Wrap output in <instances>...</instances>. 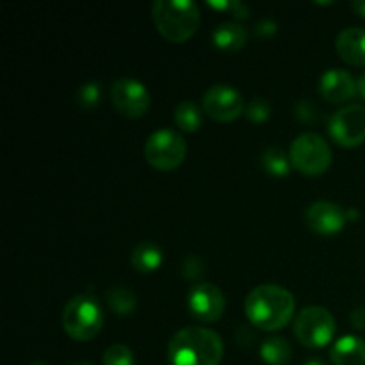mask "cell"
Wrapping results in <instances>:
<instances>
[{
    "label": "cell",
    "mask_w": 365,
    "mask_h": 365,
    "mask_svg": "<svg viewBox=\"0 0 365 365\" xmlns=\"http://www.w3.org/2000/svg\"><path fill=\"white\" fill-rule=\"evenodd\" d=\"M294 310V296L274 284L259 285L246 296L245 302V312L250 323L266 331L282 330L291 323Z\"/></svg>",
    "instance_id": "obj_1"
},
{
    "label": "cell",
    "mask_w": 365,
    "mask_h": 365,
    "mask_svg": "<svg viewBox=\"0 0 365 365\" xmlns=\"http://www.w3.org/2000/svg\"><path fill=\"white\" fill-rule=\"evenodd\" d=\"M225 346L220 335L209 328H182L171 337L168 359L171 365H220Z\"/></svg>",
    "instance_id": "obj_2"
},
{
    "label": "cell",
    "mask_w": 365,
    "mask_h": 365,
    "mask_svg": "<svg viewBox=\"0 0 365 365\" xmlns=\"http://www.w3.org/2000/svg\"><path fill=\"white\" fill-rule=\"evenodd\" d=\"M152 18L157 31L171 43L191 38L200 27V7L191 0H157L152 6Z\"/></svg>",
    "instance_id": "obj_3"
},
{
    "label": "cell",
    "mask_w": 365,
    "mask_h": 365,
    "mask_svg": "<svg viewBox=\"0 0 365 365\" xmlns=\"http://www.w3.org/2000/svg\"><path fill=\"white\" fill-rule=\"evenodd\" d=\"M103 312L91 296H75L63 310V328L73 341H93L102 331Z\"/></svg>",
    "instance_id": "obj_4"
},
{
    "label": "cell",
    "mask_w": 365,
    "mask_h": 365,
    "mask_svg": "<svg viewBox=\"0 0 365 365\" xmlns=\"http://www.w3.org/2000/svg\"><path fill=\"white\" fill-rule=\"evenodd\" d=\"M291 164L305 175H321L330 168L331 148L323 135L305 132L292 141L289 150Z\"/></svg>",
    "instance_id": "obj_5"
},
{
    "label": "cell",
    "mask_w": 365,
    "mask_h": 365,
    "mask_svg": "<svg viewBox=\"0 0 365 365\" xmlns=\"http://www.w3.org/2000/svg\"><path fill=\"white\" fill-rule=\"evenodd\" d=\"M187 153L182 134L171 128H159L145 143V159L150 166L160 171H171L180 166Z\"/></svg>",
    "instance_id": "obj_6"
},
{
    "label": "cell",
    "mask_w": 365,
    "mask_h": 365,
    "mask_svg": "<svg viewBox=\"0 0 365 365\" xmlns=\"http://www.w3.org/2000/svg\"><path fill=\"white\" fill-rule=\"evenodd\" d=\"M334 316L324 307H305L294 319L296 339L307 348H324L335 335Z\"/></svg>",
    "instance_id": "obj_7"
},
{
    "label": "cell",
    "mask_w": 365,
    "mask_h": 365,
    "mask_svg": "<svg viewBox=\"0 0 365 365\" xmlns=\"http://www.w3.org/2000/svg\"><path fill=\"white\" fill-rule=\"evenodd\" d=\"M110 102L120 114L127 118H141L148 113L150 93L143 82L132 77H121L110 84Z\"/></svg>",
    "instance_id": "obj_8"
},
{
    "label": "cell",
    "mask_w": 365,
    "mask_h": 365,
    "mask_svg": "<svg viewBox=\"0 0 365 365\" xmlns=\"http://www.w3.org/2000/svg\"><path fill=\"white\" fill-rule=\"evenodd\" d=\"M328 130L335 143L346 148L362 145L365 141V107L351 103L331 114Z\"/></svg>",
    "instance_id": "obj_9"
},
{
    "label": "cell",
    "mask_w": 365,
    "mask_h": 365,
    "mask_svg": "<svg viewBox=\"0 0 365 365\" xmlns=\"http://www.w3.org/2000/svg\"><path fill=\"white\" fill-rule=\"evenodd\" d=\"M202 109L216 121L237 120L246 109L242 95L228 84H214L202 98Z\"/></svg>",
    "instance_id": "obj_10"
},
{
    "label": "cell",
    "mask_w": 365,
    "mask_h": 365,
    "mask_svg": "<svg viewBox=\"0 0 365 365\" xmlns=\"http://www.w3.org/2000/svg\"><path fill=\"white\" fill-rule=\"evenodd\" d=\"M225 307H227V302L217 285L200 282L189 289L187 309L196 319L203 321V323H214V321L221 319Z\"/></svg>",
    "instance_id": "obj_11"
},
{
    "label": "cell",
    "mask_w": 365,
    "mask_h": 365,
    "mask_svg": "<svg viewBox=\"0 0 365 365\" xmlns=\"http://www.w3.org/2000/svg\"><path fill=\"white\" fill-rule=\"evenodd\" d=\"M305 221L309 228H312L317 234L331 235L344 228L348 214L337 203L328 202V200H317L307 209Z\"/></svg>",
    "instance_id": "obj_12"
},
{
    "label": "cell",
    "mask_w": 365,
    "mask_h": 365,
    "mask_svg": "<svg viewBox=\"0 0 365 365\" xmlns=\"http://www.w3.org/2000/svg\"><path fill=\"white\" fill-rule=\"evenodd\" d=\"M321 95L331 103H341L346 100H351L359 91V81L353 78L349 71L341 70V68H331L324 71L321 77Z\"/></svg>",
    "instance_id": "obj_13"
},
{
    "label": "cell",
    "mask_w": 365,
    "mask_h": 365,
    "mask_svg": "<svg viewBox=\"0 0 365 365\" xmlns=\"http://www.w3.org/2000/svg\"><path fill=\"white\" fill-rule=\"evenodd\" d=\"M337 52L346 63L353 66H365V29L348 27L339 32Z\"/></svg>",
    "instance_id": "obj_14"
},
{
    "label": "cell",
    "mask_w": 365,
    "mask_h": 365,
    "mask_svg": "<svg viewBox=\"0 0 365 365\" xmlns=\"http://www.w3.org/2000/svg\"><path fill=\"white\" fill-rule=\"evenodd\" d=\"M335 365H365V341L356 335H344L330 349Z\"/></svg>",
    "instance_id": "obj_15"
},
{
    "label": "cell",
    "mask_w": 365,
    "mask_h": 365,
    "mask_svg": "<svg viewBox=\"0 0 365 365\" xmlns=\"http://www.w3.org/2000/svg\"><path fill=\"white\" fill-rule=\"evenodd\" d=\"M212 43L223 52H237L248 43V31L237 21H223L214 29Z\"/></svg>",
    "instance_id": "obj_16"
},
{
    "label": "cell",
    "mask_w": 365,
    "mask_h": 365,
    "mask_svg": "<svg viewBox=\"0 0 365 365\" xmlns=\"http://www.w3.org/2000/svg\"><path fill=\"white\" fill-rule=\"evenodd\" d=\"M130 264L139 273H153L163 264V250L152 241H143L132 248Z\"/></svg>",
    "instance_id": "obj_17"
},
{
    "label": "cell",
    "mask_w": 365,
    "mask_h": 365,
    "mask_svg": "<svg viewBox=\"0 0 365 365\" xmlns=\"http://www.w3.org/2000/svg\"><path fill=\"white\" fill-rule=\"evenodd\" d=\"M260 356L267 365H287L292 359V346L284 337L266 339L260 346Z\"/></svg>",
    "instance_id": "obj_18"
},
{
    "label": "cell",
    "mask_w": 365,
    "mask_h": 365,
    "mask_svg": "<svg viewBox=\"0 0 365 365\" xmlns=\"http://www.w3.org/2000/svg\"><path fill=\"white\" fill-rule=\"evenodd\" d=\"M173 118L180 130L195 132L202 125V109L192 100H184V102H180L175 107Z\"/></svg>",
    "instance_id": "obj_19"
},
{
    "label": "cell",
    "mask_w": 365,
    "mask_h": 365,
    "mask_svg": "<svg viewBox=\"0 0 365 365\" xmlns=\"http://www.w3.org/2000/svg\"><path fill=\"white\" fill-rule=\"evenodd\" d=\"M107 303H109V309L116 312L118 316H130L138 307V298H135L132 289L116 285L107 292Z\"/></svg>",
    "instance_id": "obj_20"
},
{
    "label": "cell",
    "mask_w": 365,
    "mask_h": 365,
    "mask_svg": "<svg viewBox=\"0 0 365 365\" xmlns=\"http://www.w3.org/2000/svg\"><path fill=\"white\" fill-rule=\"evenodd\" d=\"M260 160H262L264 170L271 175H277V177H285V175H289L292 166L289 155H285L284 150L277 148V146H271V148L264 150Z\"/></svg>",
    "instance_id": "obj_21"
},
{
    "label": "cell",
    "mask_w": 365,
    "mask_h": 365,
    "mask_svg": "<svg viewBox=\"0 0 365 365\" xmlns=\"http://www.w3.org/2000/svg\"><path fill=\"white\" fill-rule=\"evenodd\" d=\"M103 365H134V353L125 344H113L103 353Z\"/></svg>",
    "instance_id": "obj_22"
},
{
    "label": "cell",
    "mask_w": 365,
    "mask_h": 365,
    "mask_svg": "<svg viewBox=\"0 0 365 365\" xmlns=\"http://www.w3.org/2000/svg\"><path fill=\"white\" fill-rule=\"evenodd\" d=\"M100 95H102V88H100L98 82H88V84L81 86L77 100L84 109H91L100 102Z\"/></svg>",
    "instance_id": "obj_23"
},
{
    "label": "cell",
    "mask_w": 365,
    "mask_h": 365,
    "mask_svg": "<svg viewBox=\"0 0 365 365\" xmlns=\"http://www.w3.org/2000/svg\"><path fill=\"white\" fill-rule=\"evenodd\" d=\"M246 116L250 118L252 121H257V123H262V121H266L267 118H269L271 114V106L269 102H267L266 98H253L252 102L246 106L245 109Z\"/></svg>",
    "instance_id": "obj_24"
},
{
    "label": "cell",
    "mask_w": 365,
    "mask_h": 365,
    "mask_svg": "<svg viewBox=\"0 0 365 365\" xmlns=\"http://www.w3.org/2000/svg\"><path fill=\"white\" fill-rule=\"evenodd\" d=\"M203 273H205V262H203L202 257H185L184 262H182V274H184L187 280H198Z\"/></svg>",
    "instance_id": "obj_25"
},
{
    "label": "cell",
    "mask_w": 365,
    "mask_h": 365,
    "mask_svg": "<svg viewBox=\"0 0 365 365\" xmlns=\"http://www.w3.org/2000/svg\"><path fill=\"white\" fill-rule=\"evenodd\" d=\"M296 116L302 121L312 123V121H317V118H319V109H317L310 100H302V102L296 106Z\"/></svg>",
    "instance_id": "obj_26"
},
{
    "label": "cell",
    "mask_w": 365,
    "mask_h": 365,
    "mask_svg": "<svg viewBox=\"0 0 365 365\" xmlns=\"http://www.w3.org/2000/svg\"><path fill=\"white\" fill-rule=\"evenodd\" d=\"M277 21L273 18H262V20L257 21L255 25V34L260 38H271V36L277 34Z\"/></svg>",
    "instance_id": "obj_27"
},
{
    "label": "cell",
    "mask_w": 365,
    "mask_h": 365,
    "mask_svg": "<svg viewBox=\"0 0 365 365\" xmlns=\"http://www.w3.org/2000/svg\"><path fill=\"white\" fill-rule=\"evenodd\" d=\"M228 9H230L232 13H234V16L239 18V20H245V18L250 16V7L246 6V4L239 2V0H230Z\"/></svg>",
    "instance_id": "obj_28"
},
{
    "label": "cell",
    "mask_w": 365,
    "mask_h": 365,
    "mask_svg": "<svg viewBox=\"0 0 365 365\" xmlns=\"http://www.w3.org/2000/svg\"><path fill=\"white\" fill-rule=\"evenodd\" d=\"M351 324L356 330H365V307H359L351 312Z\"/></svg>",
    "instance_id": "obj_29"
},
{
    "label": "cell",
    "mask_w": 365,
    "mask_h": 365,
    "mask_svg": "<svg viewBox=\"0 0 365 365\" xmlns=\"http://www.w3.org/2000/svg\"><path fill=\"white\" fill-rule=\"evenodd\" d=\"M252 339H253V335L250 334L248 328L239 327L237 334H235V341H237L239 344H242V341H245V344H248V342H252Z\"/></svg>",
    "instance_id": "obj_30"
},
{
    "label": "cell",
    "mask_w": 365,
    "mask_h": 365,
    "mask_svg": "<svg viewBox=\"0 0 365 365\" xmlns=\"http://www.w3.org/2000/svg\"><path fill=\"white\" fill-rule=\"evenodd\" d=\"M351 6H353V9L360 14V16L365 18V0H355Z\"/></svg>",
    "instance_id": "obj_31"
},
{
    "label": "cell",
    "mask_w": 365,
    "mask_h": 365,
    "mask_svg": "<svg viewBox=\"0 0 365 365\" xmlns=\"http://www.w3.org/2000/svg\"><path fill=\"white\" fill-rule=\"evenodd\" d=\"M359 93L365 98V71L359 77Z\"/></svg>",
    "instance_id": "obj_32"
},
{
    "label": "cell",
    "mask_w": 365,
    "mask_h": 365,
    "mask_svg": "<svg viewBox=\"0 0 365 365\" xmlns=\"http://www.w3.org/2000/svg\"><path fill=\"white\" fill-rule=\"evenodd\" d=\"M305 365H327V364H324L321 359H310V360H307Z\"/></svg>",
    "instance_id": "obj_33"
},
{
    "label": "cell",
    "mask_w": 365,
    "mask_h": 365,
    "mask_svg": "<svg viewBox=\"0 0 365 365\" xmlns=\"http://www.w3.org/2000/svg\"><path fill=\"white\" fill-rule=\"evenodd\" d=\"M346 214H348V217H351V220H353V217H359V210H355V209L348 210V212H346Z\"/></svg>",
    "instance_id": "obj_34"
},
{
    "label": "cell",
    "mask_w": 365,
    "mask_h": 365,
    "mask_svg": "<svg viewBox=\"0 0 365 365\" xmlns=\"http://www.w3.org/2000/svg\"><path fill=\"white\" fill-rule=\"evenodd\" d=\"M71 365H93V364H89V362H75V364H71Z\"/></svg>",
    "instance_id": "obj_35"
},
{
    "label": "cell",
    "mask_w": 365,
    "mask_h": 365,
    "mask_svg": "<svg viewBox=\"0 0 365 365\" xmlns=\"http://www.w3.org/2000/svg\"><path fill=\"white\" fill-rule=\"evenodd\" d=\"M31 365H48V364H43V362H34V364H31Z\"/></svg>",
    "instance_id": "obj_36"
}]
</instances>
